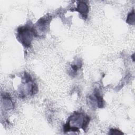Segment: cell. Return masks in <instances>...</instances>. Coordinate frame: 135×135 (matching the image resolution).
Segmentation results:
<instances>
[{"label":"cell","mask_w":135,"mask_h":135,"mask_svg":"<svg viewBox=\"0 0 135 135\" xmlns=\"http://www.w3.org/2000/svg\"><path fill=\"white\" fill-rule=\"evenodd\" d=\"M109 134H122L123 132L117 129H111L109 131Z\"/></svg>","instance_id":"obj_5"},{"label":"cell","mask_w":135,"mask_h":135,"mask_svg":"<svg viewBox=\"0 0 135 135\" xmlns=\"http://www.w3.org/2000/svg\"><path fill=\"white\" fill-rule=\"evenodd\" d=\"M75 8V11L79 12L84 18H87L89 12V7L84 2L79 1L76 7Z\"/></svg>","instance_id":"obj_3"},{"label":"cell","mask_w":135,"mask_h":135,"mask_svg":"<svg viewBox=\"0 0 135 135\" xmlns=\"http://www.w3.org/2000/svg\"><path fill=\"white\" fill-rule=\"evenodd\" d=\"M126 22L131 25L134 24V9L129 13L127 16V18L126 19Z\"/></svg>","instance_id":"obj_4"},{"label":"cell","mask_w":135,"mask_h":135,"mask_svg":"<svg viewBox=\"0 0 135 135\" xmlns=\"http://www.w3.org/2000/svg\"><path fill=\"white\" fill-rule=\"evenodd\" d=\"M90 121V117L85 113L75 112L69 117L66 123L63 126V131L65 132H78L79 129L86 130Z\"/></svg>","instance_id":"obj_1"},{"label":"cell","mask_w":135,"mask_h":135,"mask_svg":"<svg viewBox=\"0 0 135 135\" xmlns=\"http://www.w3.org/2000/svg\"><path fill=\"white\" fill-rule=\"evenodd\" d=\"M33 36H36L33 27L24 26L17 28V38L24 47L30 46Z\"/></svg>","instance_id":"obj_2"}]
</instances>
